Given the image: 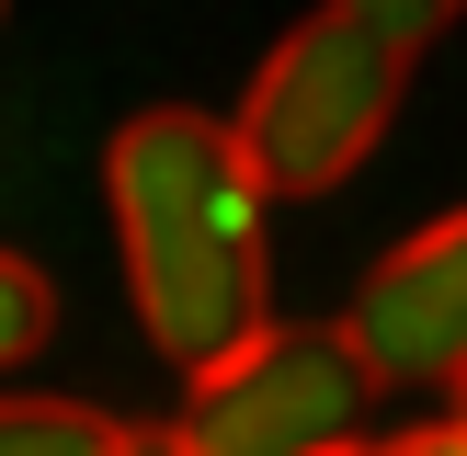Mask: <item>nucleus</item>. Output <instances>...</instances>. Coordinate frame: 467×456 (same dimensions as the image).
<instances>
[{
	"instance_id": "nucleus-1",
	"label": "nucleus",
	"mask_w": 467,
	"mask_h": 456,
	"mask_svg": "<svg viewBox=\"0 0 467 456\" xmlns=\"http://www.w3.org/2000/svg\"><path fill=\"white\" fill-rule=\"evenodd\" d=\"M103 205H114L137 331L171 377H205L274 331V228H263L274 182L251 171L228 114L194 103L126 114L103 149Z\"/></svg>"
},
{
	"instance_id": "nucleus-2",
	"label": "nucleus",
	"mask_w": 467,
	"mask_h": 456,
	"mask_svg": "<svg viewBox=\"0 0 467 456\" xmlns=\"http://www.w3.org/2000/svg\"><path fill=\"white\" fill-rule=\"evenodd\" d=\"M400 91H410V46H388L377 23H354L342 0H319L308 23H285V35L263 46V68H251L240 91V149L251 171L274 182V194H331V182H354L365 160H377V137L400 126Z\"/></svg>"
},
{
	"instance_id": "nucleus-3",
	"label": "nucleus",
	"mask_w": 467,
	"mask_h": 456,
	"mask_svg": "<svg viewBox=\"0 0 467 456\" xmlns=\"http://www.w3.org/2000/svg\"><path fill=\"white\" fill-rule=\"evenodd\" d=\"M182 388L194 399L171 433L194 456H342L365 445V410H377V365L354 354V331H308V319H274L263 342H240Z\"/></svg>"
},
{
	"instance_id": "nucleus-4",
	"label": "nucleus",
	"mask_w": 467,
	"mask_h": 456,
	"mask_svg": "<svg viewBox=\"0 0 467 456\" xmlns=\"http://www.w3.org/2000/svg\"><path fill=\"white\" fill-rule=\"evenodd\" d=\"M377 388H467V205L410 228L342 308Z\"/></svg>"
},
{
	"instance_id": "nucleus-5",
	"label": "nucleus",
	"mask_w": 467,
	"mask_h": 456,
	"mask_svg": "<svg viewBox=\"0 0 467 456\" xmlns=\"http://www.w3.org/2000/svg\"><path fill=\"white\" fill-rule=\"evenodd\" d=\"M0 456H137V433L91 399H12L0 388Z\"/></svg>"
},
{
	"instance_id": "nucleus-6",
	"label": "nucleus",
	"mask_w": 467,
	"mask_h": 456,
	"mask_svg": "<svg viewBox=\"0 0 467 456\" xmlns=\"http://www.w3.org/2000/svg\"><path fill=\"white\" fill-rule=\"evenodd\" d=\"M46 331H57V285H46L23 251H0V365H23Z\"/></svg>"
},
{
	"instance_id": "nucleus-7",
	"label": "nucleus",
	"mask_w": 467,
	"mask_h": 456,
	"mask_svg": "<svg viewBox=\"0 0 467 456\" xmlns=\"http://www.w3.org/2000/svg\"><path fill=\"white\" fill-rule=\"evenodd\" d=\"M342 12H354V23H377L388 46H410V57H422V46L445 35V23L467 12V0H342Z\"/></svg>"
},
{
	"instance_id": "nucleus-8",
	"label": "nucleus",
	"mask_w": 467,
	"mask_h": 456,
	"mask_svg": "<svg viewBox=\"0 0 467 456\" xmlns=\"http://www.w3.org/2000/svg\"><path fill=\"white\" fill-rule=\"evenodd\" d=\"M342 456H467V388H456V410H445V422H410V433H365V445H342Z\"/></svg>"
},
{
	"instance_id": "nucleus-9",
	"label": "nucleus",
	"mask_w": 467,
	"mask_h": 456,
	"mask_svg": "<svg viewBox=\"0 0 467 456\" xmlns=\"http://www.w3.org/2000/svg\"><path fill=\"white\" fill-rule=\"evenodd\" d=\"M137 456H194V445H182V433H137Z\"/></svg>"
}]
</instances>
